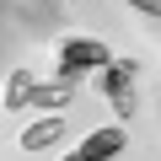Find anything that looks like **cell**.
<instances>
[{"mask_svg":"<svg viewBox=\"0 0 161 161\" xmlns=\"http://www.w3.org/2000/svg\"><path fill=\"white\" fill-rule=\"evenodd\" d=\"M113 64V54L97 43V38H64L59 43V75L54 80H70V86H80V75H97V70H108Z\"/></svg>","mask_w":161,"mask_h":161,"instance_id":"obj_1","label":"cell"},{"mask_svg":"<svg viewBox=\"0 0 161 161\" xmlns=\"http://www.w3.org/2000/svg\"><path fill=\"white\" fill-rule=\"evenodd\" d=\"M134 75H140V59H113L108 70L92 75V86L108 92V97H118V92H129V80H134Z\"/></svg>","mask_w":161,"mask_h":161,"instance_id":"obj_2","label":"cell"},{"mask_svg":"<svg viewBox=\"0 0 161 161\" xmlns=\"http://www.w3.org/2000/svg\"><path fill=\"white\" fill-rule=\"evenodd\" d=\"M32 92H38L32 70H11V75H6V113H22V108L32 102Z\"/></svg>","mask_w":161,"mask_h":161,"instance_id":"obj_3","label":"cell"},{"mask_svg":"<svg viewBox=\"0 0 161 161\" xmlns=\"http://www.w3.org/2000/svg\"><path fill=\"white\" fill-rule=\"evenodd\" d=\"M59 134H64V118H38V124L22 129V150H48Z\"/></svg>","mask_w":161,"mask_h":161,"instance_id":"obj_4","label":"cell"},{"mask_svg":"<svg viewBox=\"0 0 161 161\" xmlns=\"http://www.w3.org/2000/svg\"><path fill=\"white\" fill-rule=\"evenodd\" d=\"M80 150H86V156H97V161H113V156L124 150V129H97V134H86V140H80Z\"/></svg>","mask_w":161,"mask_h":161,"instance_id":"obj_5","label":"cell"},{"mask_svg":"<svg viewBox=\"0 0 161 161\" xmlns=\"http://www.w3.org/2000/svg\"><path fill=\"white\" fill-rule=\"evenodd\" d=\"M70 92H75L70 80H43V86L32 92V102H38V108H48V113H59V108L70 102Z\"/></svg>","mask_w":161,"mask_h":161,"instance_id":"obj_6","label":"cell"},{"mask_svg":"<svg viewBox=\"0 0 161 161\" xmlns=\"http://www.w3.org/2000/svg\"><path fill=\"white\" fill-rule=\"evenodd\" d=\"M113 113H118V118H134V92H118V97H113Z\"/></svg>","mask_w":161,"mask_h":161,"instance_id":"obj_7","label":"cell"},{"mask_svg":"<svg viewBox=\"0 0 161 161\" xmlns=\"http://www.w3.org/2000/svg\"><path fill=\"white\" fill-rule=\"evenodd\" d=\"M124 6H134V11H145V16H161V0H124Z\"/></svg>","mask_w":161,"mask_h":161,"instance_id":"obj_8","label":"cell"},{"mask_svg":"<svg viewBox=\"0 0 161 161\" xmlns=\"http://www.w3.org/2000/svg\"><path fill=\"white\" fill-rule=\"evenodd\" d=\"M64 161H97V156H86V150H80V145H75V150H70Z\"/></svg>","mask_w":161,"mask_h":161,"instance_id":"obj_9","label":"cell"}]
</instances>
